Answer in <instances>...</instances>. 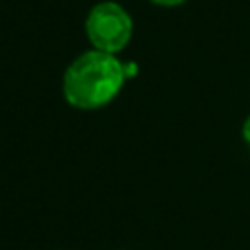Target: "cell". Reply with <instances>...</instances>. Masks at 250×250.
<instances>
[{
	"label": "cell",
	"instance_id": "1",
	"mask_svg": "<svg viewBox=\"0 0 250 250\" xmlns=\"http://www.w3.org/2000/svg\"><path fill=\"white\" fill-rule=\"evenodd\" d=\"M127 78L129 66L117 55L90 49L66 66L62 96L76 109H98L117 98Z\"/></svg>",
	"mask_w": 250,
	"mask_h": 250
},
{
	"label": "cell",
	"instance_id": "4",
	"mask_svg": "<svg viewBox=\"0 0 250 250\" xmlns=\"http://www.w3.org/2000/svg\"><path fill=\"white\" fill-rule=\"evenodd\" d=\"M242 137H244V141L250 145V115L244 119V123H242Z\"/></svg>",
	"mask_w": 250,
	"mask_h": 250
},
{
	"label": "cell",
	"instance_id": "2",
	"mask_svg": "<svg viewBox=\"0 0 250 250\" xmlns=\"http://www.w3.org/2000/svg\"><path fill=\"white\" fill-rule=\"evenodd\" d=\"M84 29L92 49L117 55L133 37V20L121 4L107 0L88 12Z\"/></svg>",
	"mask_w": 250,
	"mask_h": 250
},
{
	"label": "cell",
	"instance_id": "3",
	"mask_svg": "<svg viewBox=\"0 0 250 250\" xmlns=\"http://www.w3.org/2000/svg\"><path fill=\"white\" fill-rule=\"evenodd\" d=\"M152 4H158V6H166V8H172V6H180L184 4L186 0H150Z\"/></svg>",
	"mask_w": 250,
	"mask_h": 250
}]
</instances>
